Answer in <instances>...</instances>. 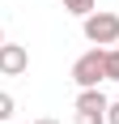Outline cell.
<instances>
[{"label": "cell", "instance_id": "obj_1", "mask_svg": "<svg viewBox=\"0 0 119 124\" xmlns=\"http://www.w3.org/2000/svg\"><path fill=\"white\" fill-rule=\"evenodd\" d=\"M81 30L85 39L94 43V47H111V43H119V17L106 9H94L89 17H81Z\"/></svg>", "mask_w": 119, "mask_h": 124}, {"label": "cell", "instance_id": "obj_2", "mask_svg": "<svg viewBox=\"0 0 119 124\" xmlns=\"http://www.w3.org/2000/svg\"><path fill=\"white\" fill-rule=\"evenodd\" d=\"M102 56H106V47H89L85 56H77V64H72V81H77L81 90L106 81V77H102Z\"/></svg>", "mask_w": 119, "mask_h": 124}, {"label": "cell", "instance_id": "obj_3", "mask_svg": "<svg viewBox=\"0 0 119 124\" xmlns=\"http://www.w3.org/2000/svg\"><path fill=\"white\" fill-rule=\"evenodd\" d=\"M26 69H30V51L21 43H4L0 47V73L4 77H21Z\"/></svg>", "mask_w": 119, "mask_h": 124}, {"label": "cell", "instance_id": "obj_4", "mask_svg": "<svg viewBox=\"0 0 119 124\" xmlns=\"http://www.w3.org/2000/svg\"><path fill=\"white\" fill-rule=\"evenodd\" d=\"M106 107H111V99L102 94L98 86H89V90H77V111H89V116H106Z\"/></svg>", "mask_w": 119, "mask_h": 124}, {"label": "cell", "instance_id": "obj_5", "mask_svg": "<svg viewBox=\"0 0 119 124\" xmlns=\"http://www.w3.org/2000/svg\"><path fill=\"white\" fill-rule=\"evenodd\" d=\"M102 77H106V81H119V47H106V56H102Z\"/></svg>", "mask_w": 119, "mask_h": 124}, {"label": "cell", "instance_id": "obj_6", "mask_svg": "<svg viewBox=\"0 0 119 124\" xmlns=\"http://www.w3.org/2000/svg\"><path fill=\"white\" fill-rule=\"evenodd\" d=\"M64 4V13H72V17H89V13L98 9V0H60Z\"/></svg>", "mask_w": 119, "mask_h": 124}, {"label": "cell", "instance_id": "obj_7", "mask_svg": "<svg viewBox=\"0 0 119 124\" xmlns=\"http://www.w3.org/2000/svg\"><path fill=\"white\" fill-rule=\"evenodd\" d=\"M13 111H17L13 94H9V90H0V124H9V120H13Z\"/></svg>", "mask_w": 119, "mask_h": 124}, {"label": "cell", "instance_id": "obj_8", "mask_svg": "<svg viewBox=\"0 0 119 124\" xmlns=\"http://www.w3.org/2000/svg\"><path fill=\"white\" fill-rule=\"evenodd\" d=\"M77 124H106V116H89V111H77Z\"/></svg>", "mask_w": 119, "mask_h": 124}, {"label": "cell", "instance_id": "obj_9", "mask_svg": "<svg viewBox=\"0 0 119 124\" xmlns=\"http://www.w3.org/2000/svg\"><path fill=\"white\" fill-rule=\"evenodd\" d=\"M106 124H119V103H111V107H106Z\"/></svg>", "mask_w": 119, "mask_h": 124}, {"label": "cell", "instance_id": "obj_10", "mask_svg": "<svg viewBox=\"0 0 119 124\" xmlns=\"http://www.w3.org/2000/svg\"><path fill=\"white\" fill-rule=\"evenodd\" d=\"M34 124H60V120H55V116H38Z\"/></svg>", "mask_w": 119, "mask_h": 124}, {"label": "cell", "instance_id": "obj_11", "mask_svg": "<svg viewBox=\"0 0 119 124\" xmlns=\"http://www.w3.org/2000/svg\"><path fill=\"white\" fill-rule=\"evenodd\" d=\"M0 47H4V30H0Z\"/></svg>", "mask_w": 119, "mask_h": 124}]
</instances>
